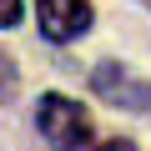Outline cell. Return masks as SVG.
Here are the masks:
<instances>
[{"instance_id": "2", "label": "cell", "mask_w": 151, "mask_h": 151, "mask_svg": "<svg viewBox=\"0 0 151 151\" xmlns=\"http://www.w3.org/2000/svg\"><path fill=\"white\" fill-rule=\"evenodd\" d=\"M91 91L106 101V106H126V111H151V81H141V76H131L126 65L106 60L96 65L91 76Z\"/></svg>"}, {"instance_id": "1", "label": "cell", "mask_w": 151, "mask_h": 151, "mask_svg": "<svg viewBox=\"0 0 151 151\" xmlns=\"http://www.w3.org/2000/svg\"><path fill=\"white\" fill-rule=\"evenodd\" d=\"M35 126H40V136H45L50 146H86V141H91V116H86V106L70 101V96H60V91H50V96L40 101Z\"/></svg>"}, {"instance_id": "6", "label": "cell", "mask_w": 151, "mask_h": 151, "mask_svg": "<svg viewBox=\"0 0 151 151\" xmlns=\"http://www.w3.org/2000/svg\"><path fill=\"white\" fill-rule=\"evenodd\" d=\"M141 5H151V0H141Z\"/></svg>"}, {"instance_id": "5", "label": "cell", "mask_w": 151, "mask_h": 151, "mask_svg": "<svg viewBox=\"0 0 151 151\" xmlns=\"http://www.w3.org/2000/svg\"><path fill=\"white\" fill-rule=\"evenodd\" d=\"M20 25V0H0V30Z\"/></svg>"}, {"instance_id": "3", "label": "cell", "mask_w": 151, "mask_h": 151, "mask_svg": "<svg viewBox=\"0 0 151 151\" xmlns=\"http://www.w3.org/2000/svg\"><path fill=\"white\" fill-rule=\"evenodd\" d=\"M35 15H40V35L65 45L91 30V0H35Z\"/></svg>"}, {"instance_id": "4", "label": "cell", "mask_w": 151, "mask_h": 151, "mask_svg": "<svg viewBox=\"0 0 151 151\" xmlns=\"http://www.w3.org/2000/svg\"><path fill=\"white\" fill-rule=\"evenodd\" d=\"M15 86H20L15 60H10V55H0V101H10V96H15Z\"/></svg>"}]
</instances>
